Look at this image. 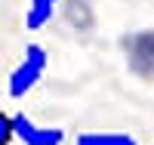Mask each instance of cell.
<instances>
[{
    "label": "cell",
    "instance_id": "6da1fadb",
    "mask_svg": "<svg viewBox=\"0 0 154 145\" xmlns=\"http://www.w3.org/2000/svg\"><path fill=\"white\" fill-rule=\"evenodd\" d=\"M120 52L133 77L154 84V28H136L120 37Z\"/></svg>",
    "mask_w": 154,
    "mask_h": 145
},
{
    "label": "cell",
    "instance_id": "7a4b0ae2",
    "mask_svg": "<svg viewBox=\"0 0 154 145\" xmlns=\"http://www.w3.org/2000/svg\"><path fill=\"white\" fill-rule=\"evenodd\" d=\"M46 65H49V56H46V49L40 43H28L25 46V56L22 62L12 68L9 74V80H6V93L12 99H22V96H28L31 90L40 84V77L46 71Z\"/></svg>",
    "mask_w": 154,
    "mask_h": 145
},
{
    "label": "cell",
    "instance_id": "3957f363",
    "mask_svg": "<svg viewBox=\"0 0 154 145\" xmlns=\"http://www.w3.org/2000/svg\"><path fill=\"white\" fill-rule=\"evenodd\" d=\"M12 136L22 145H62L65 142V130L34 124L25 111H16L12 114Z\"/></svg>",
    "mask_w": 154,
    "mask_h": 145
},
{
    "label": "cell",
    "instance_id": "277c9868",
    "mask_svg": "<svg viewBox=\"0 0 154 145\" xmlns=\"http://www.w3.org/2000/svg\"><path fill=\"white\" fill-rule=\"evenodd\" d=\"M56 12L77 37H86L96 31V12L89 6V0H62Z\"/></svg>",
    "mask_w": 154,
    "mask_h": 145
},
{
    "label": "cell",
    "instance_id": "5b68a950",
    "mask_svg": "<svg viewBox=\"0 0 154 145\" xmlns=\"http://www.w3.org/2000/svg\"><path fill=\"white\" fill-rule=\"evenodd\" d=\"M59 3H62V0H31L28 12H25V28H28V31H40L43 25L56 16Z\"/></svg>",
    "mask_w": 154,
    "mask_h": 145
},
{
    "label": "cell",
    "instance_id": "8992f818",
    "mask_svg": "<svg viewBox=\"0 0 154 145\" xmlns=\"http://www.w3.org/2000/svg\"><path fill=\"white\" fill-rule=\"evenodd\" d=\"M74 145H139L130 133H80Z\"/></svg>",
    "mask_w": 154,
    "mask_h": 145
},
{
    "label": "cell",
    "instance_id": "52a82bcc",
    "mask_svg": "<svg viewBox=\"0 0 154 145\" xmlns=\"http://www.w3.org/2000/svg\"><path fill=\"white\" fill-rule=\"evenodd\" d=\"M12 139V114H6L3 108H0V145H9Z\"/></svg>",
    "mask_w": 154,
    "mask_h": 145
}]
</instances>
